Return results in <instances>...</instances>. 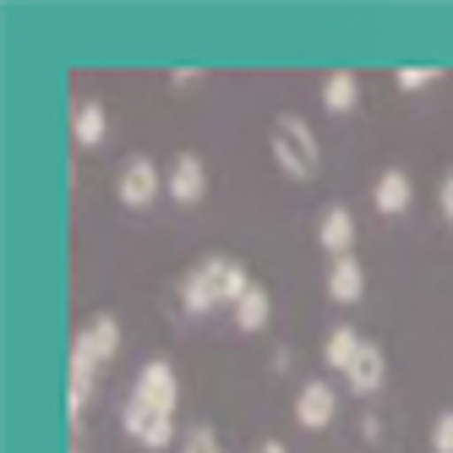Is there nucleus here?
Here are the masks:
<instances>
[{"instance_id":"nucleus-11","label":"nucleus","mask_w":453,"mask_h":453,"mask_svg":"<svg viewBox=\"0 0 453 453\" xmlns=\"http://www.w3.org/2000/svg\"><path fill=\"white\" fill-rule=\"evenodd\" d=\"M104 137H110L104 104H99V99H77V104H72V142H77L82 153H93V148H104Z\"/></svg>"},{"instance_id":"nucleus-4","label":"nucleus","mask_w":453,"mask_h":453,"mask_svg":"<svg viewBox=\"0 0 453 453\" xmlns=\"http://www.w3.org/2000/svg\"><path fill=\"white\" fill-rule=\"evenodd\" d=\"M115 197H120V208L148 213L158 197H165V170H158L148 153H126L120 170H115Z\"/></svg>"},{"instance_id":"nucleus-10","label":"nucleus","mask_w":453,"mask_h":453,"mask_svg":"<svg viewBox=\"0 0 453 453\" xmlns=\"http://www.w3.org/2000/svg\"><path fill=\"white\" fill-rule=\"evenodd\" d=\"M344 382H349V394H361V399H372V394H382V382H388V355H382V344H361V355H355V366L344 372Z\"/></svg>"},{"instance_id":"nucleus-3","label":"nucleus","mask_w":453,"mask_h":453,"mask_svg":"<svg viewBox=\"0 0 453 453\" xmlns=\"http://www.w3.org/2000/svg\"><path fill=\"white\" fill-rule=\"evenodd\" d=\"M268 148H273V165H279L289 180H317V170H322V148H317V132H311L306 115H296V110L273 115V126H268Z\"/></svg>"},{"instance_id":"nucleus-6","label":"nucleus","mask_w":453,"mask_h":453,"mask_svg":"<svg viewBox=\"0 0 453 453\" xmlns=\"http://www.w3.org/2000/svg\"><path fill=\"white\" fill-rule=\"evenodd\" d=\"M132 404L158 410V415H175V404H180V377H175V366L170 361H148L137 372V382H132Z\"/></svg>"},{"instance_id":"nucleus-7","label":"nucleus","mask_w":453,"mask_h":453,"mask_svg":"<svg viewBox=\"0 0 453 453\" xmlns=\"http://www.w3.org/2000/svg\"><path fill=\"white\" fill-rule=\"evenodd\" d=\"M120 426H126V437L142 442L148 453H158V448H170V442H175V415L142 410V404H132V399H126V410H120Z\"/></svg>"},{"instance_id":"nucleus-2","label":"nucleus","mask_w":453,"mask_h":453,"mask_svg":"<svg viewBox=\"0 0 453 453\" xmlns=\"http://www.w3.org/2000/svg\"><path fill=\"white\" fill-rule=\"evenodd\" d=\"M251 289V279H246V268L235 263V257H203L197 268L186 273V284H180V311L186 317H208L213 306H230L235 311V301Z\"/></svg>"},{"instance_id":"nucleus-21","label":"nucleus","mask_w":453,"mask_h":453,"mask_svg":"<svg viewBox=\"0 0 453 453\" xmlns=\"http://www.w3.org/2000/svg\"><path fill=\"white\" fill-rule=\"evenodd\" d=\"M437 203H442V213L453 219V170L442 175V186H437Z\"/></svg>"},{"instance_id":"nucleus-18","label":"nucleus","mask_w":453,"mask_h":453,"mask_svg":"<svg viewBox=\"0 0 453 453\" xmlns=\"http://www.w3.org/2000/svg\"><path fill=\"white\" fill-rule=\"evenodd\" d=\"M432 453H453V410H442L432 420Z\"/></svg>"},{"instance_id":"nucleus-15","label":"nucleus","mask_w":453,"mask_h":453,"mask_svg":"<svg viewBox=\"0 0 453 453\" xmlns=\"http://www.w3.org/2000/svg\"><path fill=\"white\" fill-rule=\"evenodd\" d=\"M361 334L349 328V322H339V328H328V339H322V361H328L334 372H349L355 366V355H361Z\"/></svg>"},{"instance_id":"nucleus-20","label":"nucleus","mask_w":453,"mask_h":453,"mask_svg":"<svg viewBox=\"0 0 453 453\" xmlns=\"http://www.w3.org/2000/svg\"><path fill=\"white\" fill-rule=\"evenodd\" d=\"M191 82H203V66H175L170 72V88H191Z\"/></svg>"},{"instance_id":"nucleus-17","label":"nucleus","mask_w":453,"mask_h":453,"mask_svg":"<svg viewBox=\"0 0 453 453\" xmlns=\"http://www.w3.org/2000/svg\"><path fill=\"white\" fill-rule=\"evenodd\" d=\"M437 77H442V66H399V72H394L399 93H420V88H432Z\"/></svg>"},{"instance_id":"nucleus-16","label":"nucleus","mask_w":453,"mask_h":453,"mask_svg":"<svg viewBox=\"0 0 453 453\" xmlns=\"http://www.w3.org/2000/svg\"><path fill=\"white\" fill-rule=\"evenodd\" d=\"M268 317H273L268 289H263V284H251L246 296L235 301V328H241V334H263V328H268Z\"/></svg>"},{"instance_id":"nucleus-19","label":"nucleus","mask_w":453,"mask_h":453,"mask_svg":"<svg viewBox=\"0 0 453 453\" xmlns=\"http://www.w3.org/2000/svg\"><path fill=\"white\" fill-rule=\"evenodd\" d=\"M180 453H219V437H213V426H191Z\"/></svg>"},{"instance_id":"nucleus-13","label":"nucleus","mask_w":453,"mask_h":453,"mask_svg":"<svg viewBox=\"0 0 453 453\" xmlns=\"http://www.w3.org/2000/svg\"><path fill=\"white\" fill-rule=\"evenodd\" d=\"M328 296L339 306H355L366 296V268H361V257H334V268H328Z\"/></svg>"},{"instance_id":"nucleus-22","label":"nucleus","mask_w":453,"mask_h":453,"mask_svg":"<svg viewBox=\"0 0 453 453\" xmlns=\"http://www.w3.org/2000/svg\"><path fill=\"white\" fill-rule=\"evenodd\" d=\"M257 453H289V448H284V442L273 437V442H263V448H257Z\"/></svg>"},{"instance_id":"nucleus-9","label":"nucleus","mask_w":453,"mask_h":453,"mask_svg":"<svg viewBox=\"0 0 453 453\" xmlns=\"http://www.w3.org/2000/svg\"><path fill=\"white\" fill-rule=\"evenodd\" d=\"M317 246L328 251V257H355L349 246H355V213L344 208V203H328L322 208V219H317Z\"/></svg>"},{"instance_id":"nucleus-8","label":"nucleus","mask_w":453,"mask_h":453,"mask_svg":"<svg viewBox=\"0 0 453 453\" xmlns=\"http://www.w3.org/2000/svg\"><path fill=\"white\" fill-rule=\"evenodd\" d=\"M334 415H339V394H334V382H301V394H296V420L306 432H322V426H334Z\"/></svg>"},{"instance_id":"nucleus-12","label":"nucleus","mask_w":453,"mask_h":453,"mask_svg":"<svg viewBox=\"0 0 453 453\" xmlns=\"http://www.w3.org/2000/svg\"><path fill=\"white\" fill-rule=\"evenodd\" d=\"M372 203H377V213H404L410 203H415V186H410V175L399 170V165H388L382 175H377V186H372Z\"/></svg>"},{"instance_id":"nucleus-14","label":"nucleus","mask_w":453,"mask_h":453,"mask_svg":"<svg viewBox=\"0 0 453 453\" xmlns=\"http://www.w3.org/2000/svg\"><path fill=\"white\" fill-rule=\"evenodd\" d=\"M355 104H361V77H355V72H328V77H322V110H328V115H349Z\"/></svg>"},{"instance_id":"nucleus-1","label":"nucleus","mask_w":453,"mask_h":453,"mask_svg":"<svg viewBox=\"0 0 453 453\" xmlns=\"http://www.w3.org/2000/svg\"><path fill=\"white\" fill-rule=\"evenodd\" d=\"M120 355V322L110 311L99 317H88L77 339H72V361H66V377H72V394H66V415H72V426H82V415H88V399H93V382H99V372Z\"/></svg>"},{"instance_id":"nucleus-5","label":"nucleus","mask_w":453,"mask_h":453,"mask_svg":"<svg viewBox=\"0 0 453 453\" xmlns=\"http://www.w3.org/2000/svg\"><path fill=\"white\" fill-rule=\"evenodd\" d=\"M165 197L180 203V208H197L208 197V165H203V153H191L180 148L170 165H165Z\"/></svg>"}]
</instances>
